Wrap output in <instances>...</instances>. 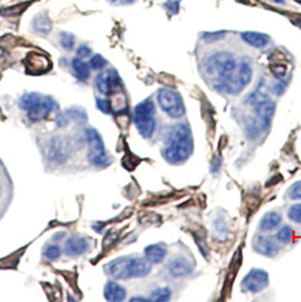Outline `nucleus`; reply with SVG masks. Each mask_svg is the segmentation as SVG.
<instances>
[{
  "label": "nucleus",
  "instance_id": "obj_1",
  "mask_svg": "<svg viewBox=\"0 0 301 302\" xmlns=\"http://www.w3.org/2000/svg\"><path fill=\"white\" fill-rule=\"evenodd\" d=\"M205 70L212 77L213 86L217 92L236 95L247 86L253 78V69L246 62L237 63L230 52H216L206 60Z\"/></svg>",
  "mask_w": 301,
  "mask_h": 302
},
{
  "label": "nucleus",
  "instance_id": "obj_2",
  "mask_svg": "<svg viewBox=\"0 0 301 302\" xmlns=\"http://www.w3.org/2000/svg\"><path fill=\"white\" fill-rule=\"evenodd\" d=\"M194 152V139L190 128L185 124H177L169 133L162 152L164 160L172 166L183 164Z\"/></svg>",
  "mask_w": 301,
  "mask_h": 302
},
{
  "label": "nucleus",
  "instance_id": "obj_3",
  "mask_svg": "<svg viewBox=\"0 0 301 302\" xmlns=\"http://www.w3.org/2000/svg\"><path fill=\"white\" fill-rule=\"evenodd\" d=\"M151 271L152 264L146 258L120 257L107 265L109 275L117 279L145 277Z\"/></svg>",
  "mask_w": 301,
  "mask_h": 302
},
{
  "label": "nucleus",
  "instance_id": "obj_4",
  "mask_svg": "<svg viewBox=\"0 0 301 302\" xmlns=\"http://www.w3.org/2000/svg\"><path fill=\"white\" fill-rule=\"evenodd\" d=\"M19 107L25 110L32 122H41L49 114L58 110V104L52 97L39 94V93H27L19 98Z\"/></svg>",
  "mask_w": 301,
  "mask_h": 302
},
{
  "label": "nucleus",
  "instance_id": "obj_5",
  "mask_svg": "<svg viewBox=\"0 0 301 302\" xmlns=\"http://www.w3.org/2000/svg\"><path fill=\"white\" fill-rule=\"evenodd\" d=\"M155 104L152 100L141 102L134 109V124L141 136L145 139L151 138L155 131Z\"/></svg>",
  "mask_w": 301,
  "mask_h": 302
},
{
  "label": "nucleus",
  "instance_id": "obj_6",
  "mask_svg": "<svg viewBox=\"0 0 301 302\" xmlns=\"http://www.w3.org/2000/svg\"><path fill=\"white\" fill-rule=\"evenodd\" d=\"M157 103L164 113L172 119H179L185 114V104L182 95L170 89H161L157 92Z\"/></svg>",
  "mask_w": 301,
  "mask_h": 302
},
{
  "label": "nucleus",
  "instance_id": "obj_7",
  "mask_svg": "<svg viewBox=\"0 0 301 302\" xmlns=\"http://www.w3.org/2000/svg\"><path fill=\"white\" fill-rule=\"evenodd\" d=\"M85 138L89 144V160L97 167H106L110 163L100 134L95 129H86Z\"/></svg>",
  "mask_w": 301,
  "mask_h": 302
},
{
  "label": "nucleus",
  "instance_id": "obj_8",
  "mask_svg": "<svg viewBox=\"0 0 301 302\" xmlns=\"http://www.w3.org/2000/svg\"><path fill=\"white\" fill-rule=\"evenodd\" d=\"M269 273L264 270H260V268H253L242 279L240 288H242L243 292L259 293L269 287Z\"/></svg>",
  "mask_w": 301,
  "mask_h": 302
},
{
  "label": "nucleus",
  "instance_id": "obj_9",
  "mask_svg": "<svg viewBox=\"0 0 301 302\" xmlns=\"http://www.w3.org/2000/svg\"><path fill=\"white\" fill-rule=\"evenodd\" d=\"M95 84L98 92L107 96H113L117 93L123 92L122 80H120L117 71L113 69L98 75L95 79Z\"/></svg>",
  "mask_w": 301,
  "mask_h": 302
},
{
  "label": "nucleus",
  "instance_id": "obj_10",
  "mask_svg": "<svg viewBox=\"0 0 301 302\" xmlns=\"http://www.w3.org/2000/svg\"><path fill=\"white\" fill-rule=\"evenodd\" d=\"M253 248L257 254L265 257H275L280 251V246L276 239L265 235H255L253 241Z\"/></svg>",
  "mask_w": 301,
  "mask_h": 302
},
{
  "label": "nucleus",
  "instance_id": "obj_11",
  "mask_svg": "<svg viewBox=\"0 0 301 302\" xmlns=\"http://www.w3.org/2000/svg\"><path fill=\"white\" fill-rule=\"evenodd\" d=\"M25 65L31 74H41L50 69L49 59L40 53H30L25 60Z\"/></svg>",
  "mask_w": 301,
  "mask_h": 302
},
{
  "label": "nucleus",
  "instance_id": "obj_12",
  "mask_svg": "<svg viewBox=\"0 0 301 302\" xmlns=\"http://www.w3.org/2000/svg\"><path fill=\"white\" fill-rule=\"evenodd\" d=\"M193 268L194 267L191 265V263L184 257L176 258V259L169 263L168 265L169 273H170L173 277L187 276L193 272Z\"/></svg>",
  "mask_w": 301,
  "mask_h": 302
},
{
  "label": "nucleus",
  "instance_id": "obj_13",
  "mask_svg": "<svg viewBox=\"0 0 301 302\" xmlns=\"http://www.w3.org/2000/svg\"><path fill=\"white\" fill-rule=\"evenodd\" d=\"M90 249L89 241L81 237H73L65 245V252L68 256H79Z\"/></svg>",
  "mask_w": 301,
  "mask_h": 302
},
{
  "label": "nucleus",
  "instance_id": "obj_14",
  "mask_svg": "<svg viewBox=\"0 0 301 302\" xmlns=\"http://www.w3.org/2000/svg\"><path fill=\"white\" fill-rule=\"evenodd\" d=\"M282 222V215L276 211H270L263 215L259 222V230L262 232H271L278 228Z\"/></svg>",
  "mask_w": 301,
  "mask_h": 302
},
{
  "label": "nucleus",
  "instance_id": "obj_15",
  "mask_svg": "<svg viewBox=\"0 0 301 302\" xmlns=\"http://www.w3.org/2000/svg\"><path fill=\"white\" fill-rule=\"evenodd\" d=\"M242 39L245 43L256 49L265 48L270 42V36L259 32H244L242 33Z\"/></svg>",
  "mask_w": 301,
  "mask_h": 302
},
{
  "label": "nucleus",
  "instance_id": "obj_16",
  "mask_svg": "<svg viewBox=\"0 0 301 302\" xmlns=\"http://www.w3.org/2000/svg\"><path fill=\"white\" fill-rule=\"evenodd\" d=\"M144 255L151 264H160L167 256V249L162 245H150L144 250Z\"/></svg>",
  "mask_w": 301,
  "mask_h": 302
},
{
  "label": "nucleus",
  "instance_id": "obj_17",
  "mask_svg": "<svg viewBox=\"0 0 301 302\" xmlns=\"http://www.w3.org/2000/svg\"><path fill=\"white\" fill-rule=\"evenodd\" d=\"M126 290L116 282H108L105 288V296L108 301L120 302L126 298Z\"/></svg>",
  "mask_w": 301,
  "mask_h": 302
},
{
  "label": "nucleus",
  "instance_id": "obj_18",
  "mask_svg": "<svg viewBox=\"0 0 301 302\" xmlns=\"http://www.w3.org/2000/svg\"><path fill=\"white\" fill-rule=\"evenodd\" d=\"M72 67L74 73L76 75V77L81 80H87L90 78L91 76V67L89 64H86L85 62H83L81 58H75L73 59L72 62Z\"/></svg>",
  "mask_w": 301,
  "mask_h": 302
},
{
  "label": "nucleus",
  "instance_id": "obj_19",
  "mask_svg": "<svg viewBox=\"0 0 301 302\" xmlns=\"http://www.w3.org/2000/svg\"><path fill=\"white\" fill-rule=\"evenodd\" d=\"M68 146L65 145L62 140L56 139L52 142V144L49 146V152H50V157L54 161H63V157L67 156Z\"/></svg>",
  "mask_w": 301,
  "mask_h": 302
},
{
  "label": "nucleus",
  "instance_id": "obj_20",
  "mask_svg": "<svg viewBox=\"0 0 301 302\" xmlns=\"http://www.w3.org/2000/svg\"><path fill=\"white\" fill-rule=\"evenodd\" d=\"M33 27H34V31L36 33L46 35L51 31V22L43 14L37 15L36 17L33 19Z\"/></svg>",
  "mask_w": 301,
  "mask_h": 302
},
{
  "label": "nucleus",
  "instance_id": "obj_21",
  "mask_svg": "<svg viewBox=\"0 0 301 302\" xmlns=\"http://www.w3.org/2000/svg\"><path fill=\"white\" fill-rule=\"evenodd\" d=\"M275 239L278 244L282 245H289L292 243L293 240V229L289 225H283L282 228L276 232Z\"/></svg>",
  "mask_w": 301,
  "mask_h": 302
},
{
  "label": "nucleus",
  "instance_id": "obj_22",
  "mask_svg": "<svg viewBox=\"0 0 301 302\" xmlns=\"http://www.w3.org/2000/svg\"><path fill=\"white\" fill-rule=\"evenodd\" d=\"M171 295H172V292L169 288H158L151 293L150 300L156 301V302H164V301L170 300Z\"/></svg>",
  "mask_w": 301,
  "mask_h": 302
},
{
  "label": "nucleus",
  "instance_id": "obj_23",
  "mask_svg": "<svg viewBox=\"0 0 301 302\" xmlns=\"http://www.w3.org/2000/svg\"><path fill=\"white\" fill-rule=\"evenodd\" d=\"M288 217L293 223L301 224V203L292 204L288 208Z\"/></svg>",
  "mask_w": 301,
  "mask_h": 302
},
{
  "label": "nucleus",
  "instance_id": "obj_24",
  "mask_svg": "<svg viewBox=\"0 0 301 302\" xmlns=\"http://www.w3.org/2000/svg\"><path fill=\"white\" fill-rule=\"evenodd\" d=\"M60 45H62L66 50H72L75 45L74 35L67 32L62 33V34H60Z\"/></svg>",
  "mask_w": 301,
  "mask_h": 302
},
{
  "label": "nucleus",
  "instance_id": "obj_25",
  "mask_svg": "<svg viewBox=\"0 0 301 302\" xmlns=\"http://www.w3.org/2000/svg\"><path fill=\"white\" fill-rule=\"evenodd\" d=\"M287 196L292 200H301V180L290 187L287 191Z\"/></svg>",
  "mask_w": 301,
  "mask_h": 302
},
{
  "label": "nucleus",
  "instance_id": "obj_26",
  "mask_svg": "<svg viewBox=\"0 0 301 302\" xmlns=\"http://www.w3.org/2000/svg\"><path fill=\"white\" fill-rule=\"evenodd\" d=\"M107 64H108L107 60L102 56H100V54H95V56H93L89 63L90 67L92 69H95V70H100L102 68H105Z\"/></svg>",
  "mask_w": 301,
  "mask_h": 302
},
{
  "label": "nucleus",
  "instance_id": "obj_27",
  "mask_svg": "<svg viewBox=\"0 0 301 302\" xmlns=\"http://www.w3.org/2000/svg\"><path fill=\"white\" fill-rule=\"evenodd\" d=\"M68 118L76 120L77 123H85L86 122V113L83 111V110L74 108L70 110L69 112H67Z\"/></svg>",
  "mask_w": 301,
  "mask_h": 302
},
{
  "label": "nucleus",
  "instance_id": "obj_28",
  "mask_svg": "<svg viewBox=\"0 0 301 302\" xmlns=\"http://www.w3.org/2000/svg\"><path fill=\"white\" fill-rule=\"evenodd\" d=\"M62 255V249L58 246H49L45 250V256L49 260H56Z\"/></svg>",
  "mask_w": 301,
  "mask_h": 302
},
{
  "label": "nucleus",
  "instance_id": "obj_29",
  "mask_svg": "<svg viewBox=\"0 0 301 302\" xmlns=\"http://www.w3.org/2000/svg\"><path fill=\"white\" fill-rule=\"evenodd\" d=\"M96 107L103 113L106 114L112 113V106H111L110 100H106V98H97Z\"/></svg>",
  "mask_w": 301,
  "mask_h": 302
},
{
  "label": "nucleus",
  "instance_id": "obj_30",
  "mask_svg": "<svg viewBox=\"0 0 301 302\" xmlns=\"http://www.w3.org/2000/svg\"><path fill=\"white\" fill-rule=\"evenodd\" d=\"M224 35H226V32L221 31V32H212V33H204L203 34V40L207 43H213L216 41H220L223 39Z\"/></svg>",
  "mask_w": 301,
  "mask_h": 302
},
{
  "label": "nucleus",
  "instance_id": "obj_31",
  "mask_svg": "<svg viewBox=\"0 0 301 302\" xmlns=\"http://www.w3.org/2000/svg\"><path fill=\"white\" fill-rule=\"evenodd\" d=\"M164 7L171 14H178L180 8V0H168L167 3H164Z\"/></svg>",
  "mask_w": 301,
  "mask_h": 302
},
{
  "label": "nucleus",
  "instance_id": "obj_32",
  "mask_svg": "<svg viewBox=\"0 0 301 302\" xmlns=\"http://www.w3.org/2000/svg\"><path fill=\"white\" fill-rule=\"evenodd\" d=\"M272 71L276 78L282 79L287 74V67L284 65H275L272 67Z\"/></svg>",
  "mask_w": 301,
  "mask_h": 302
},
{
  "label": "nucleus",
  "instance_id": "obj_33",
  "mask_svg": "<svg viewBox=\"0 0 301 302\" xmlns=\"http://www.w3.org/2000/svg\"><path fill=\"white\" fill-rule=\"evenodd\" d=\"M91 52H92V50H91V48L90 47H87V46H81L79 48H78V50H77V54H78V57H81V58H85V57H89L90 54H91Z\"/></svg>",
  "mask_w": 301,
  "mask_h": 302
},
{
  "label": "nucleus",
  "instance_id": "obj_34",
  "mask_svg": "<svg viewBox=\"0 0 301 302\" xmlns=\"http://www.w3.org/2000/svg\"><path fill=\"white\" fill-rule=\"evenodd\" d=\"M131 301H151V300L146 298H141V296H136V298L131 299Z\"/></svg>",
  "mask_w": 301,
  "mask_h": 302
},
{
  "label": "nucleus",
  "instance_id": "obj_35",
  "mask_svg": "<svg viewBox=\"0 0 301 302\" xmlns=\"http://www.w3.org/2000/svg\"><path fill=\"white\" fill-rule=\"evenodd\" d=\"M272 2H275V3H277V4H283V3H284L283 0H272Z\"/></svg>",
  "mask_w": 301,
  "mask_h": 302
}]
</instances>
